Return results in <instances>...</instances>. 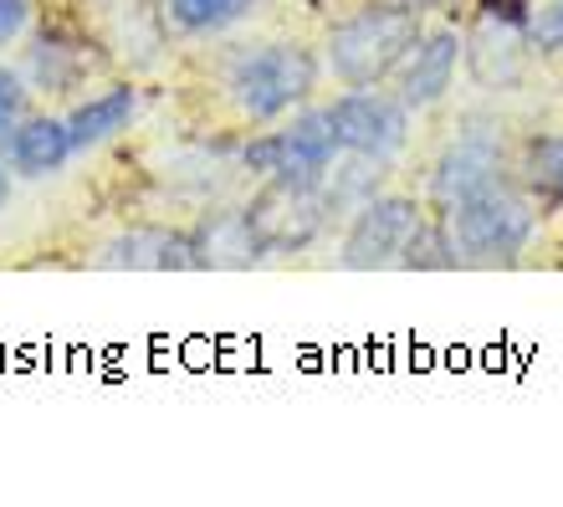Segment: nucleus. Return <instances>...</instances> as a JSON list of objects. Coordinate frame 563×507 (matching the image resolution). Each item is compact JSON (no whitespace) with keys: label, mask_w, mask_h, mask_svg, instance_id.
<instances>
[{"label":"nucleus","mask_w":563,"mask_h":507,"mask_svg":"<svg viewBox=\"0 0 563 507\" xmlns=\"http://www.w3.org/2000/svg\"><path fill=\"white\" fill-rule=\"evenodd\" d=\"M420 36H426V31H420L416 5H405V0L358 5L349 21H339V26L328 31L333 77H339L343 88H379V82L416 52Z\"/></svg>","instance_id":"obj_1"},{"label":"nucleus","mask_w":563,"mask_h":507,"mask_svg":"<svg viewBox=\"0 0 563 507\" xmlns=\"http://www.w3.org/2000/svg\"><path fill=\"white\" fill-rule=\"evenodd\" d=\"M445 225H451V241L466 262H518L522 246L533 241L538 210L528 195L497 175L492 185H482L461 206L445 210Z\"/></svg>","instance_id":"obj_2"},{"label":"nucleus","mask_w":563,"mask_h":507,"mask_svg":"<svg viewBox=\"0 0 563 507\" xmlns=\"http://www.w3.org/2000/svg\"><path fill=\"white\" fill-rule=\"evenodd\" d=\"M328 195L323 179H282L272 175L246 206V225H252L262 256L302 252L308 241H318V231L328 225Z\"/></svg>","instance_id":"obj_3"},{"label":"nucleus","mask_w":563,"mask_h":507,"mask_svg":"<svg viewBox=\"0 0 563 507\" xmlns=\"http://www.w3.org/2000/svg\"><path fill=\"white\" fill-rule=\"evenodd\" d=\"M312 88H318V62H312L308 46H292V42L252 52V57L236 67V77H231L236 108L252 123L282 119V113L302 103Z\"/></svg>","instance_id":"obj_4"},{"label":"nucleus","mask_w":563,"mask_h":507,"mask_svg":"<svg viewBox=\"0 0 563 507\" xmlns=\"http://www.w3.org/2000/svg\"><path fill=\"white\" fill-rule=\"evenodd\" d=\"M339 134H333V119L328 108H312V113H297L287 129H272V134H256L246 150H241V165L252 175H282V179H328V169L339 165Z\"/></svg>","instance_id":"obj_5"},{"label":"nucleus","mask_w":563,"mask_h":507,"mask_svg":"<svg viewBox=\"0 0 563 507\" xmlns=\"http://www.w3.org/2000/svg\"><path fill=\"white\" fill-rule=\"evenodd\" d=\"M522 42H528V5L522 0H487L472 21V36L461 42V57L472 62L476 82L512 88L522 77Z\"/></svg>","instance_id":"obj_6"},{"label":"nucleus","mask_w":563,"mask_h":507,"mask_svg":"<svg viewBox=\"0 0 563 507\" xmlns=\"http://www.w3.org/2000/svg\"><path fill=\"white\" fill-rule=\"evenodd\" d=\"M333 119V134L349 154H369V159H395L405 150V134H410V108L400 98H385V92L354 88L343 92L339 103L328 108Z\"/></svg>","instance_id":"obj_7"},{"label":"nucleus","mask_w":563,"mask_h":507,"mask_svg":"<svg viewBox=\"0 0 563 507\" xmlns=\"http://www.w3.org/2000/svg\"><path fill=\"white\" fill-rule=\"evenodd\" d=\"M416 225H420V206L410 195H369L358 206L349 236H343V267L374 272V267L400 262L405 241H410Z\"/></svg>","instance_id":"obj_8"},{"label":"nucleus","mask_w":563,"mask_h":507,"mask_svg":"<svg viewBox=\"0 0 563 507\" xmlns=\"http://www.w3.org/2000/svg\"><path fill=\"white\" fill-rule=\"evenodd\" d=\"M497 169H503V150H497L492 139H476V134L461 139V144H451V150L435 159V169H430V206H441V216H445V210L461 206L466 195L492 185Z\"/></svg>","instance_id":"obj_9"},{"label":"nucleus","mask_w":563,"mask_h":507,"mask_svg":"<svg viewBox=\"0 0 563 507\" xmlns=\"http://www.w3.org/2000/svg\"><path fill=\"white\" fill-rule=\"evenodd\" d=\"M456 62H461L456 31H430V36H420L410 62H405V73H400V103L405 108L441 103L445 88H451V77H456Z\"/></svg>","instance_id":"obj_10"},{"label":"nucleus","mask_w":563,"mask_h":507,"mask_svg":"<svg viewBox=\"0 0 563 507\" xmlns=\"http://www.w3.org/2000/svg\"><path fill=\"white\" fill-rule=\"evenodd\" d=\"M108 267H134V272H190L195 246L185 231H164V225H134L119 241H108Z\"/></svg>","instance_id":"obj_11"},{"label":"nucleus","mask_w":563,"mask_h":507,"mask_svg":"<svg viewBox=\"0 0 563 507\" xmlns=\"http://www.w3.org/2000/svg\"><path fill=\"white\" fill-rule=\"evenodd\" d=\"M73 134H67V119H26L11 129V165L15 175L26 179H46L57 175L67 159H73Z\"/></svg>","instance_id":"obj_12"},{"label":"nucleus","mask_w":563,"mask_h":507,"mask_svg":"<svg viewBox=\"0 0 563 507\" xmlns=\"http://www.w3.org/2000/svg\"><path fill=\"white\" fill-rule=\"evenodd\" d=\"M190 246H195V262H200V267H246V262L262 256L252 225H246V210H216L190 236Z\"/></svg>","instance_id":"obj_13"},{"label":"nucleus","mask_w":563,"mask_h":507,"mask_svg":"<svg viewBox=\"0 0 563 507\" xmlns=\"http://www.w3.org/2000/svg\"><path fill=\"white\" fill-rule=\"evenodd\" d=\"M134 108H139V92H134V88H108L103 98H88V103H77L73 119H67L73 150H92V144L113 139L119 129H129Z\"/></svg>","instance_id":"obj_14"},{"label":"nucleus","mask_w":563,"mask_h":507,"mask_svg":"<svg viewBox=\"0 0 563 507\" xmlns=\"http://www.w3.org/2000/svg\"><path fill=\"white\" fill-rule=\"evenodd\" d=\"M522 179L543 210H559L563 206V134H543L528 144L522 154Z\"/></svg>","instance_id":"obj_15"},{"label":"nucleus","mask_w":563,"mask_h":507,"mask_svg":"<svg viewBox=\"0 0 563 507\" xmlns=\"http://www.w3.org/2000/svg\"><path fill=\"white\" fill-rule=\"evenodd\" d=\"M379 179H385V159H369V154H354V165H333V185H323L328 210L343 206H364L369 195H379Z\"/></svg>","instance_id":"obj_16"},{"label":"nucleus","mask_w":563,"mask_h":507,"mask_svg":"<svg viewBox=\"0 0 563 507\" xmlns=\"http://www.w3.org/2000/svg\"><path fill=\"white\" fill-rule=\"evenodd\" d=\"M241 11H246V0H164V21L175 31H190V36L231 26Z\"/></svg>","instance_id":"obj_17"},{"label":"nucleus","mask_w":563,"mask_h":507,"mask_svg":"<svg viewBox=\"0 0 563 507\" xmlns=\"http://www.w3.org/2000/svg\"><path fill=\"white\" fill-rule=\"evenodd\" d=\"M405 267H416V272H441V267H456L461 252H456V241H451V225H430L426 216H420V225L410 231V241H405V252H400Z\"/></svg>","instance_id":"obj_18"},{"label":"nucleus","mask_w":563,"mask_h":507,"mask_svg":"<svg viewBox=\"0 0 563 507\" xmlns=\"http://www.w3.org/2000/svg\"><path fill=\"white\" fill-rule=\"evenodd\" d=\"M528 46L563 52V0H543L538 11H528Z\"/></svg>","instance_id":"obj_19"},{"label":"nucleus","mask_w":563,"mask_h":507,"mask_svg":"<svg viewBox=\"0 0 563 507\" xmlns=\"http://www.w3.org/2000/svg\"><path fill=\"white\" fill-rule=\"evenodd\" d=\"M21 108H26V82L0 62V119H21Z\"/></svg>","instance_id":"obj_20"},{"label":"nucleus","mask_w":563,"mask_h":507,"mask_svg":"<svg viewBox=\"0 0 563 507\" xmlns=\"http://www.w3.org/2000/svg\"><path fill=\"white\" fill-rule=\"evenodd\" d=\"M31 21V5L26 0H0V46H11Z\"/></svg>","instance_id":"obj_21"},{"label":"nucleus","mask_w":563,"mask_h":507,"mask_svg":"<svg viewBox=\"0 0 563 507\" xmlns=\"http://www.w3.org/2000/svg\"><path fill=\"white\" fill-rule=\"evenodd\" d=\"M11 190H15V185H11V169L0 165V210L11 206Z\"/></svg>","instance_id":"obj_22"},{"label":"nucleus","mask_w":563,"mask_h":507,"mask_svg":"<svg viewBox=\"0 0 563 507\" xmlns=\"http://www.w3.org/2000/svg\"><path fill=\"white\" fill-rule=\"evenodd\" d=\"M405 5H416V11H445V5H456V0H405Z\"/></svg>","instance_id":"obj_23"}]
</instances>
